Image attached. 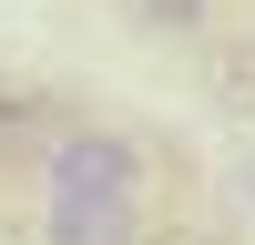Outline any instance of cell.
I'll return each instance as SVG.
<instances>
[{
    "label": "cell",
    "mask_w": 255,
    "mask_h": 245,
    "mask_svg": "<svg viewBox=\"0 0 255 245\" xmlns=\"http://www.w3.org/2000/svg\"><path fill=\"white\" fill-rule=\"evenodd\" d=\"M41 163H51V204H133L143 194V153L123 133H61Z\"/></svg>",
    "instance_id": "obj_1"
},
{
    "label": "cell",
    "mask_w": 255,
    "mask_h": 245,
    "mask_svg": "<svg viewBox=\"0 0 255 245\" xmlns=\"http://www.w3.org/2000/svg\"><path fill=\"white\" fill-rule=\"evenodd\" d=\"M61 143V102L31 82H0V153H51Z\"/></svg>",
    "instance_id": "obj_2"
},
{
    "label": "cell",
    "mask_w": 255,
    "mask_h": 245,
    "mask_svg": "<svg viewBox=\"0 0 255 245\" xmlns=\"http://www.w3.org/2000/svg\"><path fill=\"white\" fill-rule=\"evenodd\" d=\"M51 245H133V204H51V225H41Z\"/></svg>",
    "instance_id": "obj_3"
},
{
    "label": "cell",
    "mask_w": 255,
    "mask_h": 245,
    "mask_svg": "<svg viewBox=\"0 0 255 245\" xmlns=\"http://www.w3.org/2000/svg\"><path fill=\"white\" fill-rule=\"evenodd\" d=\"M143 10H153V20H163V31H194V20H204V10H215V0H143Z\"/></svg>",
    "instance_id": "obj_4"
},
{
    "label": "cell",
    "mask_w": 255,
    "mask_h": 245,
    "mask_svg": "<svg viewBox=\"0 0 255 245\" xmlns=\"http://www.w3.org/2000/svg\"><path fill=\"white\" fill-rule=\"evenodd\" d=\"M153 245H225V235H204V225H184V235H153Z\"/></svg>",
    "instance_id": "obj_5"
},
{
    "label": "cell",
    "mask_w": 255,
    "mask_h": 245,
    "mask_svg": "<svg viewBox=\"0 0 255 245\" xmlns=\"http://www.w3.org/2000/svg\"><path fill=\"white\" fill-rule=\"evenodd\" d=\"M235 92H255V41H245V72H235Z\"/></svg>",
    "instance_id": "obj_6"
},
{
    "label": "cell",
    "mask_w": 255,
    "mask_h": 245,
    "mask_svg": "<svg viewBox=\"0 0 255 245\" xmlns=\"http://www.w3.org/2000/svg\"><path fill=\"white\" fill-rule=\"evenodd\" d=\"M245 194H255V163H245Z\"/></svg>",
    "instance_id": "obj_7"
}]
</instances>
